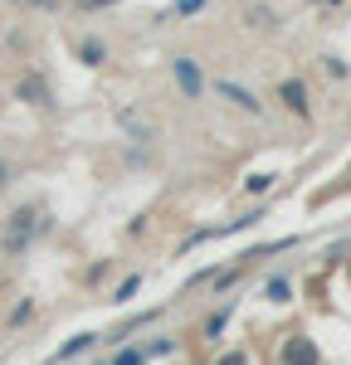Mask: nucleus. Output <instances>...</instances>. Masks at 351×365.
<instances>
[{"label":"nucleus","instance_id":"nucleus-2","mask_svg":"<svg viewBox=\"0 0 351 365\" xmlns=\"http://www.w3.org/2000/svg\"><path fill=\"white\" fill-rule=\"evenodd\" d=\"M15 98L25 103V108H54V88L44 73H25L20 83H15Z\"/></svg>","mask_w":351,"mask_h":365},{"label":"nucleus","instance_id":"nucleus-13","mask_svg":"<svg viewBox=\"0 0 351 365\" xmlns=\"http://www.w3.org/2000/svg\"><path fill=\"white\" fill-rule=\"evenodd\" d=\"M93 346V336H78V341H68L63 351H58V361H68V356H78V351H88Z\"/></svg>","mask_w":351,"mask_h":365},{"label":"nucleus","instance_id":"nucleus-1","mask_svg":"<svg viewBox=\"0 0 351 365\" xmlns=\"http://www.w3.org/2000/svg\"><path fill=\"white\" fill-rule=\"evenodd\" d=\"M171 78H176V88H180V98L185 103H200L205 98V73H200V58H190V54H176L171 58Z\"/></svg>","mask_w":351,"mask_h":365},{"label":"nucleus","instance_id":"nucleus-6","mask_svg":"<svg viewBox=\"0 0 351 365\" xmlns=\"http://www.w3.org/2000/svg\"><path fill=\"white\" fill-rule=\"evenodd\" d=\"M278 365H317V346H312L307 336H288V346H283Z\"/></svg>","mask_w":351,"mask_h":365},{"label":"nucleus","instance_id":"nucleus-10","mask_svg":"<svg viewBox=\"0 0 351 365\" xmlns=\"http://www.w3.org/2000/svg\"><path fill=\"white\" fill-rule=\"evenodd\" d=\"M288 297H292L288 278H273V282H268V302H288Z\"/></svg>","mask_w":351,"mask_h":365},{"label":"nucleus","instance_id":"nucleus-17","mask_svg":"<svg viewBox=\"0 0 351 365\" xmlns=\"http://www.w3.org/2000/svg\"><path fill=\"white\" fill-rule=\"evenodd\" d=\"M15 5H34V10H58L63 0H15Z\"/></svg>","mask_w":351,"mask_h":365},{"label":"nucleus","instance_id":"nucleus-15","mask_svg":"<svg viewBox=\"0 0 351 365\" xmlns=\"http://www.w3.org/2000/svg\"><path fill=\"white\" fill-rule=\"evenodd\" d=\"M29 317H34V307H29V302H20V307L10 312V327H20V322H29Z\"/></svg>","mask_w":351,"mask_h":365},{"label":"nucleus","instance_id":"nucleus-12","mask_svg":"<svg viewBox=\"0 0 351 365\" xmlns=\"http://www.w3.org/2000/svg\"><path fill=\"white\" fill-rule=\"evenodd\" d=\"M210 0H176L171 5V15H195V10H205Z\"/></svg>","mask_w":351,"mask_h":365},{"label":"nucleus","instance_id":"nucleus-11","mask_svg":"<svg viewBox=\"0 0 351 365\" xmlns=\"http://www.w3.org/2000/svg\"><path fill=\"white\" fill-rule=\"evenodd\" d=\"M268 185H273V175H249V180H244V190H249V195H263Z\"/></svg>","mask_w":351,"mask_h":365},{"label":"nucleus","instance_id":"nucleus-4","mask_svg":"<svg viewBox=\"0 0 351 365\" xmlns=\"http://www.w3.org/2000/svg\"><path fill=\"white\" fill-rule=\"evenodd\" d=\"M29 234H34V210H15L10 215V225H5V253H20L29 244Z\"/></svg>","mask_w":351,"mask_h":365},{"label":"nucleus","instance_id":"nucleus-18","mask_svg":"<svg viewBox=\"0 0 351 365\" xmlns=\"http://www.w3.org/2000/svg\"><path fill=\"white\" fill-rule=\"evenodd\" d=\"M220 365H249V361H244V356L234 351V356H225V361H220Z\"/></svg>","mask_w":351,"mask_h":365},{"label":"nucleus","instance_id":"nucleus-9","mask_svg":"<svg viewBox=\"0 0 351 365\" xmlns=\"http://www.w3.org/2000/svg\"><path fill=\"white\" fill-rule=\"evenodd\" d=\"M249 25L254 29H273V10H268V5H254V10H249Z\"/></svg>","mask_w":351,"mask_h":365},{"label":"nucleus","instance_id":"nucleus-5","mask_svg":"<svg viewBox=\"0 0 351 365\" xmlns=\"http://www.w3.org/2000/svg\"><path fill=\"white\" fill-rule=\"evenodd\" d=\"M278 103H283L288 113L307 117V83H302V78H283V83H278Z\"/></svg>","mask_w":351,"mask_h":365},{"label":"nucleus","instance_id":"nucleus-7","mask_svg":"<svg viewBox=\"0 0 351 365\" xmlns=\"http://www.w3.org/2000/svg\"><path fill=\"white\" fill-rule=\"evenodd\" d=\"M117 122H122V127H127L137 141H151V127H142V117L132 113V108H122V113H117Z\"/></svg>","mask_w":351,"mask_h":365},{"label":"nucleus","instance_id":"nucleus-20","mask_svg":"<svg viewBox=\"0 0 351 365\" xmlns=\"http://www.w3.org/2000/svg\"><path fill=\"white\" fill-rule=\"evenodd\" d=\"M0 185H10V166L5 161H0Z\"/></svg>","mask_w":351,"mask_h":365},{"label":"nucleus","instance_id":"nucleus-8","mask_svg":"<svg viewBox=\"0 0 351 365\" xmlns=\"http://www.w3.org/2000/svg\"><path fill=\"white\" fill-rule=\"evenodd\" d=\"M78 58H83L88 68H98V63L108 58V49H103V39H83V44H78Z\"/></svg>","mask_w":351,"mask_h":365},{"label":"nucleus","instance_id":"nucleus-3","mask_svg":"<svg viewBox=\"0 0 351 365\" xmlns=\"http://www.w3.org/2000/svg\"><path fill=\"white\" fill-rule=\"evenodd\" d=\"M215 93H220V98H225L230 108H239V113L263 117V103H259V98H254V93H249L244 83H234V78H220V83H215Z\"/></svg>","mask_w":351,"mask_h":365},{"label":"nucleus","instance_id":"nucleus-19","mask_svg":"<svg viewBox=\"0 0 351 365\" xmlns=\"http://www.w3.org/2000/svg\"><path fill=\"white\" fill-rule=\"evenodd\" d=\"M88 10H103V5H117V0H83Z\"/></svg>","mask_w":351,"mask_h":365},{"label":"nucleus","instance_id":"nucleus-21","mask_svg":"<svg viewBox=\"0 0 351 365\" xmlns=\"http://www.w3.org/2000/svg\"><path fill=\"white\" fill-rule=\"evenodd\" d=\"M327 5H342V0H327Z\"/></svg>","mask_w":351,"mask_h":365},{"label":"nucleus","instance_id":"nucleus-16","mask_svg":"<svg viewBox=\"0 0 351 365\" xmlns=\"http://www.w3.org/2000/svg\"><path fill=\"white\" fill-rule=\"evenodd\" d=\"M113 365H142V351H117Z\"/></svg>","mask_w":351,"mask_h":365},{"label":"nucleus","instance_id":"nucleus-14","mask_svg":"<svg viewBox=\"0 0 351 365\" xmlns=\"http://www.w3.org/2000/svg\"><path fill=\"white\" fill-rule=\"evenodd\" d=\"M137 287H142V278H127L122 287H117V302H132V292H137Z\"/></svg>","mask_w":351,"mask_h":365}]
</instances>
